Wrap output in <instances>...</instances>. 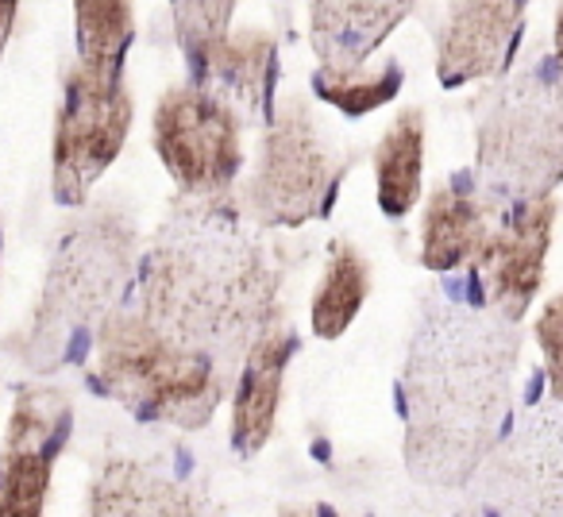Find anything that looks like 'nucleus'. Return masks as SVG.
<instances>
[{"mask_svg": "<svg viewBox=\"0 0 563 517\" xmlns=\"http://www.w3.org/2000/svg\"><path fill=\"white\" fill-rule=\"evenodd\" d=\"M135 314L186 352L240 375L247 352L278 329L282 267L235 197H178L135 267Z\"/></svg>", "mask_w": 563, "mask_h": 517, "instance_id": "nucleus-1", "label": "nucleus"}, {"mask_svg": "<svg viewBox=\"0 0 563 517\" xmlns=\"http://www.w3.org/2000/svg\"><path fill=\"white\" fill-rule=\"evenodd\" d=\"M521 329L463 298L429 294L398 378L406 471L413 483L460 491L478 475L514 421Z\"/></svg>", "mask_w": 563, "mask_h": 517, "instance_id": "nucleus-2", "label": "nucleus"}, {"mask_svg": "<svg viewBox=\"0 0 563 517\" xmlns=\"http://www.w3.org/2000/svg\"><path fill=\"white\" fill-rule=\"evenodd\" d=\"M135 217L117 201H97L63 228L27 324V367L51 375L97 344L104 321L124 309V286L135 271Z\"/></svg>", "mask_w": 563, "mask_h": 517, "instance_id": "nucleus-3", "label": "nucleus"}, {"mask_svg": "<svg viewBox=\"0 0 563 517\" xmlns=\"http://www.w3.org/2000/svg\"><path fill=\"white\" fill-rule=\"evenodd\" d=\"M475 178L486 201L552 197L563 182V74L555 55L525 63L471 105Z\"/></svg>", "mask_w": 563, "mask_h": 517, "instance_id": "nucleus-4", "label": "nucleus"}, {"mask_svg": "<svg viewBox=\"0 0 563 517\" xmlns=\"http://www.w3.org/2000/svg\"><path fill=\"white\" fill-rule=\"evenodd\" d=\"M93 355V383L101 394L120 402L143 425L197 432L212 421L235 386V375H228L217 360L170 344L132 306L117 309L104 321Z\"/></svg>", "mask_w": 563, "mask_h": 517, "instance_id": "nucleus-5", "label": "nucleus"}, {"mask_svg": "<svg viewBox=\"0 0 563 517\" xmlns=\"http://www.w3.org/2000/svg\"><path fill=\"white\" fill-rule=\"evenodd\" d=\"M352 163L355 155L332 140L317 112L301 97H286L263 132L255 170L235 189V205L255 228H301L329 217Z\"/></svg>", "mask_w": 563, "mask_h": 517, "instance_id": "nucleus-6", "label": "nucleus"}, {"mask_svg": "<svg viewBox=\"0 0 563 517\" xmlns=\"http://www.w3.org/2000/svg\"><path fill=\"white\" fill-rule=\"evenodd\" d=\"M132 94L124 86V63L74 58L63 78L51 140L55 201L81 209L89 189L124 151L132 132Z\"/></svg>", "mask_w": 563, "mask_h": 517, "instance_id": "nucleus-7", "label": "nucleus"}, {"mask_svg": "<svg viewBox=\"0 0 563 517\" xmlns=\"http://www.w3.org/2000/svg\"><path fill=\"white\" fill-rule=\"evenodd\" d=\"M155 151L181 197H232L243 174V124L212 89L181 81L158 97Z\"/></svg>", "mask_w": 563, "mask_h": 517, "instance_id": "nucleus-8", "label": "nucleus"}, {"mask_svg": "<svg viewBox=\"0 0 563 517\" xmlns=\"http://www.w3.org/2000/svg\"><path fill=\"white\" fill-rule=\"evenodd\" d=\"M483 517H563V406L540 402L471 479Z\"/></svg>", "mask_w": 563, "mask_h": 517, "instance_id": "nucleus-9", "label": "nucleus"}, {"mask_svg": "<svg viewBox=\"0 0 563 517\" xmlns=\"http://www.w3.org/2000/svg\"><path fill=\"white\" fill-rule=\"evenodd\" d=\"M555 197L494 205L490 228L471 263L467 306L490 309L501 321L521 324L544 283V258L552 248Z\"/></svg>", "mask_w": 563, "mask_h": 517, "instance_id": "nucleus-10", "label": "nucleus"}, {"mask_svg": "<svg viewBox=\"0 0 563 517\" xmlns=\"http://www.w3.org/2000/svg\"><path fill=\"white\" fill-rule=\"evenodd\" d=\"M74 429V406L58 386H20L0 437V517H43L51 471Z\"/></svg>", "mask_w": 563, "mask_h": 517, "instance_id": "nucleus-11", "label": "nucleus"}, {"mask_svg": "<svg viewBox=\"0 0 563 517\" xmlns=\"http://www.w3.org/2000/svg\"><path fill=\"white\" fill-rule=\"evenodd\" d=\"M525 35L521 0H475V4H448L444 20L432 28L437 40V78L444 89L467 81L506 78Z\"/></svg>", "mask_w": 563, "mask_h": 517, "instance_id": "nucleus-12", "label": "nucleus"}, {"mask_svg": "<svg viewBox=\"0 0 563 517\" xmlns=\"http://www.w3.org/2000/svg\"><path fill=\"white\" fill-rule=\"evenodd\" d=\"M86 517H228L224 502L201 483L151 460H104L86 498Z\"/></svg>", "mask_w": 563, "mask_h": 517, "instance_id": "nucleus-13", "label": "nucleus"}, {"mask_svg": "<svg viewBox=\"0 0 563 517\" xmlns=\"http://www.w3.org/2000/svg\"><path fill=\"white\" fill-rule=\"evenodd\" d=\"M494 201H486L475 170H455L424 201L421 217V267L432 275H452L471 267L486 240Z\"/></svg>", "mask_w": 563, "mask_h": 517, "instance_id": "nucleus-14", "label": "nucleus"}, {"mask_svg": "<svg viewBox=\"0 0 563 517\" xmlns=\"http://www.w3.org/2000/svg\"><path fill=\"white\" fill-rule=\"evenodd\" d=\"M274 78H278V43L263 28L232 32L194 86H205L240 117V124H271L274 117Z\"/></svg>", "mask_w": 563, "mask_h": 517, "instance_id": "nucleus-15", "label": "nucleus"}, {"mask_svg": "<svg viewBox=\"0 0 563 517\" xmlns=\"http://www.w3.org/2000/svg\"><path fill=\"white\" fill-rule=\"evenodd\" d=\"M298 348L286 324L271 329L243 360L240 375L232 386V448L243 460H255L266 448V440L274 437L278 425V406H282V383H286V367L290 355Z\"/></svg>", "mask_w": 563, "mask_h": 517, "instance_id": "nucleus-16", "label": "nucleus"}, {"mask_svg": "<svg viewBox=\"0 0 563 517\" xmlns=\"http://www.w3.org/2000/svg\"><path fill=\"white\" fill-rule=\"evenodd\" d=\"M413 12L401 4H375V0H317L309 4V43L324 70H363L367 58L386 43V35Z\"/></svg>", "mask_w": 563, "mask_h": 517, "instance_id": "nucleus-17", "label": "nucleus"}, {"mask_svg": "<svg viewBox=\"0 0 563 517\" xmlns=\"http://www.w3.org/2000/svg\"><path fill=\"white\" fill-rule=\"evenodd\" d=\"M424 182V112L401 109L390 120L375 147V186L378 209L390 220H401L421 201Z\"/></svg>", "mask_w": 563, "mask_h": 517, "instance_id": "nucleus-18", "label": "nucleus"}, {"mask_svg": "<svg viewBox=\"0 0 563 517\" xmlns=\"http://www.w3.org/2000/svg\"><path fill=\"white\" fill-rule=\"evenodd\" d=\"M371 294V263L352 240H332L329 243V263L324 275L313 290V306H309V329L321 340H340L352 321L360 317L363 301Z\"/></svg>", "mask_w": 563, "mask_h": 517, "instance_id": "nucleus-19", "label": "nucleus"}, {"mask_svg": "<svg viewBox=\"0 0 563 517\" xmlns=\"http://www.w3.org/2000/svg\"><path fill=\"white\" fill-rule=\"evenodd\" d=\"M401 78H406V70H401L398 58H386L378 70H367V66L363 70H324V66H317L313 94L355 120L390 105L401 94Z\"/></svg>", "mask_w": 563, "mask_h": 517, "instance_id": "nucleus-20", "label": "nucleus"}, {"mask_svg": "<svg viewBox=\"0 0 563 517\" xmlns=\"http://www.w3.org/2000/svg\"><path fill=\"white\" fill-rule=\"evenodd\" d=\"M78 24V58L93 63H124L135 40V12L124 0H78L74 4Z\"/></svg>", "mask_w": 563, "mask_h": 517, "instance_id": "nucleus-21", "label": "nucleus"}, {"mask_svg": "<svg viewBox=\"0 0 563 517\" xmlns=\"http://www.w3.org/2000/svg\"><path fill=\"white\" fill-rule=\"evenodd\" d=\"M174 35H178V47L186 55L189 74H201L205 63L212 58V51L232 35V16L235 4L232 0H201V4H174ZM189 78V81H194Z\"/></svg>", "mask_w": 563, "mask_h": 517, "instance_id": "nucleus-22", "label": "nucleus"}, {"mask_svg": "<svg viewBox=\"0 0 563 517\" xmlns=\"http://www.w3.org/2000/svg\"><path fill=\"white\" fill-rule=\"evenodd\" d=\"M532 332H537L540 355H544L548 394H552V402H560L563 406V290L544 301V309L537 314Z\"/></svg>", "mask_w": 563, "mask_h": 517, "instance_id": "nucleus-23", "label": "nucleus"}, {"mask_svg": "<svg viewBox=\"0 0 563 517\" xmlns=\"http://www.w3.org/2000/svg\"><path fill=\"white\" fill-rule=\"evenodd\" d=\"M16 16H20V4H12V0H0V58H4V47H9V40H12Z\"/></svg>", "mask_w": 563, "mask_h": 517, "instance_id": "nucleus-24", "label": "nucleus"}, {"mask_svg": "<svg viewBox=\"0 0 563 517\" xmlns=\"http://www.w3.org/2000/svg\"><path fill=\"white\" fill-rule=\"evenodd\" d=\"M552 43H555V66H560V74H563V4L555 9V35H552Z\"/></svg>", "mask_w": 563, "mask_h": 517, "instance_id": "nucleus-25", "label": "nucleus"}, {"mask_svg": "<svg viewBox=\"0 0 563 517\" xmlns=\"http://www.w3.org/2000/svg\"><path fill=\"white\" fill-rule=\"evenodd\" d=\"M278 517H317V514H309V509H301V506H286Z\"/></svg>", "mask_w": 563, "mask_h": 517, "instance_id": "nucleus-26", "label": "nucleus"}]
</instances>
